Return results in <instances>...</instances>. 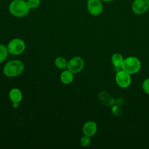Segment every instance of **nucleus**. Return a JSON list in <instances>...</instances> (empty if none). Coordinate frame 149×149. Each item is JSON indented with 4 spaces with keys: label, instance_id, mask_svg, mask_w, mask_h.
I'll return each mask as SVG.
<instances>
[{
    "label": "nucleus",
    "instance_id": "obj_7",
    "mask_svg": "<svg viewBox=\"0 0 149 149\" xmlns=\"http://www.w3.org/2000/svg\"><path fill=\"white\" fill-rule=\"evenodd\" d=\"M84 66L83 59L79 56H75L68 62L67 69L73 74L81 72Z\"/></svg>",
    "mask_w": 149,
    "mask_h": 149
},
{
    "label": "nucleus",
    "instance_id": "obj_1",
    "mask_svg": "<svg viewBox=\"0 0 149 149\" xmlns=\"http://www.w3.org/2000/svg\"><path fill=\"white\" fill-rule=\"evenodd\" d=\"M8 10L10 13L16 17H23L27 16L30 10L27 1L12 0L9 4Z\"/></svg>",
    "mask_w": 149,
    "mask_h": 149
},
{
    "label": "nucleus",
    "instance_id": "obj_18",
    "mask_svg": "<svg viewBox=\"0 0 149 149\" xmlns=\"http://www.w3.org/2000/svg\"><path fill=\"white\" fill-rule=\"evenodd\" d=\"M91 137L84 135L80 139V144L83 147H87L91 143Z\"/></svg>",
    "mask_w": 149,
    "mask_h": 149
},
{
    "label": "nucleus",
    "instance_id": "obj_16",
    "mask_svg": "<svg viewBox=\"0 0 149 149\" xmlns=\"http://www.w3.org/2000/svg\"><path fill=\"white\" fill-rule=\"evenodd\" d=\"M111 112L114 116H115L116 117H119L122 115L123 109L121 108V106L114 104L112 106Z\"/></svg>",
    "mask_w": 149,
    "mask_h": 149
},
{
    "label": "nucleus",
    "instance_id": "obj_2",
    "mask_svg": "<svg viewBox=\"0 0 149 149\" xmlns=\"http://www.w3.org/2000/svg\"><path fill=\"white\" fill-rule=\"evenodd\" d=\"M24 66L20 60H12L8 62L3 67V72L5 76L14 77L20 75L24 70Z\"/></svg>",
    "mask_w": 149,
    "mask_h": 149
},
{
    "label": "nucleus",
    "instance_id": "obj_9",
    "mask_svg": "<svg viewBox=\"0 0 149 149\" xmlns=\"http://www.w3.org/2000/svg\"><path fill=\"white\" fill-rule=\"evenodd\" d=\"M98 99L101 104L106 107H112L115 103V100L106 91L100 92L98 95Z\"/></svg>",
    "mask_w": 149,
    "mask_h": 149
},
{
    "label": "nucleus",
    "instance_id": "obj_8",
    "mask_svg": "<svg viewBox=\"0 0 149 149\" xmlns=\"http://www.w3.org/2000/svg\"><path fill=\"white\" fill-rule=\"evenodd\" d=\"M115 79L118 85L122 88H127L131 83L130 74L124 70L119 71L116 73Z\"/></svg>",
    "mask_w": 149,
    "mask_h": 149
},
{
    "label": "nucleus",
    "instance_id": "obj_3",
    "mask_svg": "<svg viewBox=\"0 0 149 149\" xmlns=\"http://www.w3.org/2000/svg\"><path fill=\"white\" fill-rule=\"evenodd\" d=\"M122 69L130 74L137 73L141 68V62L136 57L130 56L124 59Z\"/></svg>",
    "mask_w": 149,
    "mask_h": 149
},
{
    "label": "nucleus",
    "instance_id": "obj_10",
    "mask_svg": "<svg viewBox=\"0 0 149 149\" xmlns=\"http://www.w3.org/2000/svg\"><path fill=\"white\" fill-rule=\"evenodd\" d=\"M97 130V125L93 121L87 122L83 127V133L84 135L89 137L93 136Z\"/></svg>",
    "mask_w": 149,
    "mask_h": 149
},
{
    "label": "nucleus",
    "instance_id": "obj_11",
    "mask_svg": "<svg viewBox=\"0 0 149 149\" xmlns=\"http://www.w3.org/2000/svg\"><path fill=\"white\" fill-rule=\"evenodd\" d=\"M9 97L12 102H20L23 98L21 91L17 88H13L10 90Z\"/></svg>",
    "mask_w": 149,
    "mask_h": 149
},
{
    "label": "nucleus",
    "instance_id": "obj_14",
    "mask_svg": "<svg viewBox=\"0 0 149 149\" xmlns=\"http://www.w3.org/2000/svg\"><path fill=\"white\" fill-rule=\"evenodd\" d=\"M54 63L56 67L60 69H65L66 68H67L68 62L66 59L62 56L57 57L55 59Z\"/></svg>",
    "mask_w": 149,
    "mask_h": 149
},
{
    "label": "nucleus",
    "instance_id": "obj_12",
    "mask_svg": "<svg viewBox=\"0 0 149 149\" xmlns=\"http://www.w3.org/2000/svg\"><path fill=\"white\" fill-rule=\"evenodd\" d=\"M73 78V73L68 69L63 71L61 73L60 76L61 81L65 84H69L72 83Z\"/></svg>",
    "mask_w": 149,
    "mask_h": 149
},
{
    "label": "nucleus",
    "instance_id": "obj_13",
    "mask_svg": "<svg viewBox=\"0 0 149 149\" xmlns=\"http://www.w3.org/2000/svg\"><path fill=\"white\" fill-rule=\"evenodd\" d=\"M123 58L120 54L115 53L111 56V62L115 68H119L122 67L123 62Z\"/></svg>",
    "mask_w": 149,
    "mask_h": 149
},
{
    "label": "nucleus",
    "instance_id": "obj_20",
    "mask_svg": "<svg viewBox=\"0 0 149 149\" xmlns=\"http://www.w3.org/2000/svg\"><path fill=\"white\" fill-rule=\"evenodd\" d=\"M125 102V100L120 97H119L118 98H116V100H115V104L119 105V106H122L124 104Z\"/></svg>",
    "mask_w": 149,
    "mask_h": 149
},
{
    "label": "nucleus",
    "instance_id": "obj_23",
    "mask_svg": "<svg viewBox=\"0 0 149 149\" xmlns=\"http://www.w3.org/2000/svg\"><path fill=\"white\" fill-rule=\"evenodd\" d=\"M0 3H1V0H0Z\"/></svg>",
    "mask_w": 149,
    "mask_h": 149
},
{
    "label": "nucleus",
    "instance_id": "obj_15",
    "mask_svg": "<svg viewBox=\"0 0 149 149\" xmlns=\"http://www.w3.org/2000/svg\"><path fill=\"white\" fill-rule=\"evenodd\" d=\"M8 50L6 47L0 44V63L3 62L8 55Z\"/></svg>",
    "mask_w": 149,
    "mask_h": 149
},
{
    "label": "nucleus",
    "instance_id": "obj_17",
    "mask_svg": "<svg viewBox=\"0 0 149 149\" xmlns=\"http://www.w3.org/2000/svg\"><path fill=\"white\" fill-rule=\"evenodd\" d=\"M27 2L30 9H36L40 6L41 0H27Z\"/></svg>",
    "mask_w": 149,
    "mask_h": 149
},
{
    "label": "nucleus",
    "instance_id": "obj_19",
    "mask_svg": "<svg viewBox=\"0 0 149 149\" xmlns=\"http://www.w3.org/2000/svg\"><path fill=\"white\" fill-rule=\"evenodd\" d=\"M142 88L147 94L149 95V78L145 79L142 84Z\"/></svg>",
    "mask_w": 149,
    "mask_h": 149
},
{
    "label": "nucleus",
    "instance_id": "obj_4",
    "mask_svg": "<svg viewBox=\"0 0 149 149\" xmlns=\"http://www.w3.org/2000/svg\"><path fill=\"white\" fill-rule=\"evenodd\" d=\"M7 48L10 54L15 55H20L26 49L25 42L20 38H14L9 42Z\"/></svg>",
    "mask_w": 149,
    "mask_h": 149
},
{
    "label": "nucleus",
    "instance_id": "obj_6",
    "mask_svg": "<svg viewBox=\"0 0 149 149\" xmlns=\"http://www.w3.org/2000/svg\"><path fill=\"white\" fill-rule=\"evenodd\" d=\"M149 9V0H133L132 10L134 14L141 15Z\"/></svg>",
    "mask_w": 149,
    "mask_h": 149
},
{
    "label": "nucleus",
    "instance_id": "obj_22",
    "mask_svg": "<svg viewBox=\"0 0 149 149\" xmlns=\"http://www.w3.org/2000/svg\"><path fill=\"white\" fill-rule=\"evenodd\" d=\"M101 1H102V2H111L113 1L114 0H100Z\"/></svg>",
    "mask_w": 149,
    "mask_h": 149
},
{
    "label": "nucleus",
    "instance_id": "obj_5",
    "mask_svg": "<svg viewBox=\"0 0 149 149\" xmlns=\"http://www.w3.org/2000/svg\"><path fill=\"white\" fill-rule=\"evenodd\" d=\"M86 8L88 12L92 16H97L103 11L102 2L100 0H87Z\"/></svg>",
    "mask_w": 149,
    "mask_h": 149
},
{
    "label": "nucleus",
    "instance_id": "obj_21",
    "mask_svg": "<svg viewBox=\"0 0 149 149\" xmlns=\"http://www.w3.org/2000/svg\"><path fill=\"white\" fill-rule=\"evenodd\" d=\"M19 106V102H13L12 103V107L14 108H17Z\"/></svg>",
    "mask_w": 149,
    "mask_h": 149
}]
</instances>
